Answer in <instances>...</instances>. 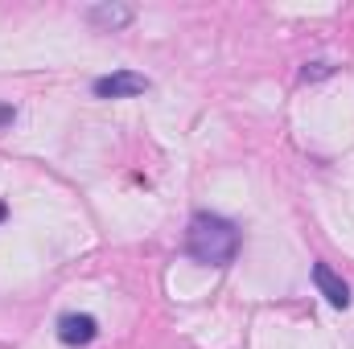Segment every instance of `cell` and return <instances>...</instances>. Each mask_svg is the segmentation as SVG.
I'll use <instances>...</instances> for the list:
<instances>
[{
	"label": "cell",
	"mask_w": 354,
	"mask_h": 349,
	"mask_svg": "<svg viewBox=\"0 0 354 349\" xmlns=\"http://www.w3.org/2000/svg\"><path fill=\"white\" fill-rule=\"evenodd\" d=\"M95 337H99V321H95L91 312H66V317L58 321V341H62V346L79 349V346H91Z\"/></svg>",
	"instance_id": "5"
},
{
	"label": "cell",
	"mask_w": 354,
	"mask_h": 349,
	"mask_svg": "<svg viewBox=\"0 0 354 349\" xmlns=\"http://www.w3.org/2000/svg\"><path fill=\"white\" fill-rule=\"evenodd\" d=\"M4 214H8V206H4V201H0V222H4Z\"/></svg>",
	"instance_id": "8"
},
{
	"label": "cell",
	"mask_w": 354,
	"mask_h": 349,
	"mask_svg": "<svg viewBox=\"0 0 354 349\" xmlns=\"http://www.w3.org/2000/svg\"><path fill=\"white\" fill-rule=\"evenodd\" d=\"M12 119H17V107L12 103H0V128H8Z\"/></svg>",
	"instance_id": "7"
},
{
	"label": "cell",
	"mask_w": 354,
	"mask_h": 349,
	"mask_svg": "<svg viewBox=\"0 0 354 349\" xmlns=\"http://www.w3.org/2000/svg\"><path fill=\"white\" fill-rule=\"evenodd\" d=\"M153 87L149 83V74H136V70H111V74H103V79H95V94L99 99H136V94H145V90Z\"/></svg>",
	"instance_id": "2"
},
{
	"label": "cell",
	"mask_w": 354,
	"mask_h": 349,
	"mask_svg": "<svg viewBox=\"0 0 354 349\" xmlns=\"http://www.w3.org/2000/svg\"><path fill=\"white\" fill-rule=\"evenodd\" d=\"M334 74V62H305L301 66V83H322Z\"/></svg>",
	"instance_id": "6"
},
{
	"label": "cell",
	"mask_w": 354,
	"mask_h": 349,
	"mask_svg": "<svg viewBox=\"0 0 354 349\" xmlns=\"http://www.w3.org/2000/svg\"><path fill=\"white\" fill-rule=\"evenodd\" d=\"M185 255L202 267H227L239 255V226L223 214L198 210L185 226Z\"/></svg>",
	"instance_id": "1"
},
{
	"label": "cell",
	"mask_w": 354,
	"mask_h": 349,
	"mask_svg": "<svg viewBox=\"0 0 354 349\" xmlns=\"http://www.w3.org/2000/svg\"><path fill=\"white\" fill-rule=\"evenodd\" d=\"M87 21L95 29H103V33H120V29H128L136 21V8L124 4V0H99V4L87 8Z\"/></svg>",
	"instance_id": "3"
},
{
	"label": "cell",
	"mask_w": 354,
	"mask_h": 349,
	"mask_svg": "<svg viewBox=\"0 0 354 349\" xmlns=\"http://www.w3.org/2000/svg\"><path fill=\"white\" fill-rule=\"evenodd\" d=\"M313 288L326 296V304H334V308H351V283L330 267V263H313Z\"/></svg>",
	"instance_id": "4"
}]
</instances>
